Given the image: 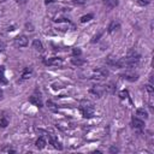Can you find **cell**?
<instances>
[{"mask_svg":"<svg viewBox=\"0 0 154 154\" xmlns=\"http://www.w3.org/2000/svg\"><path fill=\"white\" fill-rule=\"evenodd\" d=\"M29 101H30L31 103H34V105L38 106V107H41V106H42V101H41V99H40L38 96H36V95L30 96V97H29Z\"/></svg>","mask_w":154,"mask_h":154,"instance_id":"12","label":"cell"},{"mask_svg":"<svg viewBox=\"0 0 154 154\" xmlns=\"http://www.w3.org/2000/svg\"><path fill=\"white\" fill-rule=\"evenodd\" d=\"M79 112L84 118H91L94 116V105L88 100H82L79 102Z\"/></svg>","mask_w":154,"mask_h":154,"instance_id":"1","label":"cell"},{"mask_svg":"<svg viewBox=\"0 0 154 154\" xmlns=\"http://www.w3.org/2000/svg\"><path fill=\"white\" fill-rule=\"evenodd\" d=\"M1 152H4V153H16V150L12 149V148H10V147H5V148H2Z\"/></svg>","mask_w":154,"mask_h":154,"instance_id":"22","label":"cell"},{"mask_svg":"<svg viewBox=\"0 0 154 154\" xmlns=\"http://www.w3.org/2000/svg\"><path fill=\"white\" fill-rule=\"evenodd\" d=\"M32 47H34L36 51H38V52H43V46H42V42H41L40 40H34Z\"/></svg>","mask_w":154,"mask_h":154,"instance_id":"15","label":"cell"},{"mask_svg":"<svg viewBox=\"0 0 154 154\" xmlns=\"http://www.w3.org/2000/svg\"><path fill=\"white\" fill-rule=\"evenodd\" d=\"M72 53H73V57H77V55H81V49L79 48H73L72 49Z\"/></svg>","mask_w":154,"mask_h":154,"instance_id":"23","label":"cell"},{"mask_svg":"<svg viewBox=\"0 0 154 154\" xmlns=\"http://www.w3.org/2000/svg\"><path fill=\"white\" fill-rule=\"evenodd\" d=\"M103 87H101V85H94L91 89H90V94H93V95H95L96 97H101L102 96V94H103Z\"/></svg>","mask_w":154,"mask_h":154,"instance_id":"4","label":"cell"},{"mask_svg":"<svg viewBox=\"0 0 154 154\" xmlns=\"http://www.w3.org/2000/svg\"><path fill=\"white\" fill-rule=\"evenodd\" d=\"M120 76H122L123 79L129 81V82H135V81L138 79V73L135 72V71H132V70H126V71H125L124 73H122Z\"/></svg>","mask_w":154,"mask_h":154,"instance_id":"2","label":"cell"},{"mask_svg":"<svg viewBox=\"0 0 154 154\" xmlns=\"http://www.w3.org/2000/svg\"><path fill=\"white\" fill-rule=\"evenodd\" d=\"M61 63H63V59L61 58H51V59H48L47 61H46V64L47 65H54V66H58V65H61Z\"/></svg>","mask_w":154,"mask_h":154,"instance_id":"8","label":"cell"},{"mask_svg":"<svg viewBox=\"0 0 154 154\" xmlns=\"http://www.w3.org/2000/svg\"><path fill=\"white\" fill-rule=\"evenodd\" d=\"M0 83H7L5 75H4V69H0Z\"/></svg>","mask_w":154,"mask_h":154,"instance_id":"21","label":"cell"},{"mask_svg":"<svg viewBox=\"0 0 154 154\" xmlns=\"http://www.w3.org/2000/svg\"><path fill=\"white\" fill-rule=\"evenodd\" d=\"M109 152H111V153H113V152H118V148H116V147H111Z\"/></svg>","mask_w":154,"mask_h":154,"instance_id":"28","label":"cell"},{"mask_svg":"<svg viewBox=\"0 0 154 154\" xmlns=\"http://www.w3.org/2000/svg\"><path fill=\"white\" fill-rule=\"evenodd\" d=\"M73 4H76V5H83V4H85V0H71Z\"/></svg>","mask_w":154,"mask_h":154,"instance_id":"25","label":"cell"},{"mask_svg":"<svg viewBox=\"0 0 154 154\" xmlns=\"http://www.w3.org/2000/svg\"><path fill=\"white\" fill-rule=\"evenodd\" d=\"M119 96H120L122 99H125V97H128V91H126V90H123V91H120V93H119Z\"/></svg>","mask_w":154,"mask_h":154,"instance_id":"24","label":"cell"},{"mask_svg":"<svg viewBox=\"0 0 154 154\" xmlns=\"http://www.w3.org/2000/svg\"><path fill=\"white\" fill-rule=\"evenodd\" d=\"M132 126L136 128V129H143L144 128V122L143 119L138 118V117H132Z\"/></svg>","mask_w":154,"mask_h":154,"instance_id":"5","label":"cell"},{"mask_svg":"<svg viewBox=\"0 0 154 154\" xmlns=\"http://www.w3.org/2000/svg\"><path fill=\"white\" fill-rule=\"evenodd\" d=\"M5 47H6L5 42H4V41H0V52H2V51L5 49Z\"/></svg>","mask_w":154,"mask_h":154,"instance_id":"27","label":"cell"},{"mask_svg":"<svg viewBox=\"0 0 154 154\" xmlns=\"http://www.w3.org/2000/svg\"><path fill=\"white\" fill-rule=\"evenodd\" d=\"M105 5H107L108 7H116L118 5V0H108Z\"/></svg>","mask_w":154,"mask_h":154,"instance_id":"18","label":"cell"},{"mask_svg":"<svg viewBox=\"0 0 154 154\" xmlns=\"http://www.w3.org/2000/svg\"><path fill=\"white\" fill-rule=\"evenodd\" d=\"M136 117H138L141 119H147L148 118V112L144 108H137L136 109Z\"/></svg>","mask_w":154,"mask_h":154,"instance_id":"9","label":"cell"},{"mask_svg":"<svg viewBox=\"0 0 154 154\" xmlns=\"http://www.w3.org/2000/svg\"><path fill=\"white\" fill-rule=\"evenodd\" d=\"M107 1H108V0H102V2H103V4H106Z\"/></svg>","mask_w":154,"mask_h":154,"instance_id":"32","label":"cell"},{"mask_svg":"<svg viewBox=\"0 0 154 154\" xmlns=\"http://www.w3.org/2000/svg\"><path fill=\"white\" fill-rule=\"evenodd\" d=\"M2 97H4V91L0 89V100H2Z\"/></svg>","mask_w":154,"mask_h":154,"instance_id":"30","label":"cell"},{"mask_svg":"<svg viewBox=\"0 0 154 154\" xmlns=\"http://www.w3.org/2000/svg\"><path fill=\"white\" fill-rule=\"evenodd\" d=\"M35 146H36V148H38V149H43L45 146H46V140H45L43 137H38V138L36 140V142H35Z\"/></svg>","mask_w":154,"mask_h":154,"instance_id":"13","label":"cell"},{"mask_svg":"<svg viewBox=\"0 0 154 154\" xmlns=\"http://www.w3.org/2000/svg\"><path fill=\"white\" fill-rule=\"evenodd\" d=\"M49 143L54 147V148H57V149H59V150H61L63 149V146H61V143L57 140V137L55 136H53V135H49Z\"/></svg>","mask_w":154,"mask_h":154,"instance_id":"6","label":"cell"},{"mask_svg":"<svg viewBox=\"0 0 154 154\" xmlns=\"http://www.w3.org/2000/svg\"><path fill=\"white\" fill-rule=\"evenodd\" d=\"M5 1H6V0H0V2H5Z\"/></svg>","mask_w":154,"mask_h":154,"instance_id":"33","label":"cell"},{"mask_svg":"<svg viewBox=\"0 0 154 154\" xmlns=\"http://www.w3.org/2000/svg\"><path fill=\"white\" fill-rule=\"evenodd\" d=\"M94 75H95L97 78H105V77L108 75V71H107L106 69H103V67H100V69H96V70L94 71Z\"/></svg>","mask_w":154,"mask_h":154,"instance_id":"7","label":"cell"},{"mask_svg":"<svg viewBox=\"0 0 154 154\" xmlns=\"http://www.w3.org/2000/svg\"><path fill=\"white\" fill-rule=\"evenodd\" d=\"M118 28H119V23H117L116 20H113V22L109 23V25H108V28H107V31L111 34V32H113L114 30H117Z\"/></svg>","mask_w":154,"mask_h":154,"instance_id":"14","label":"cell"},{"mask_svg":"<svg viewBox=\"0 0 154 154\" xmlns=\"http://www.w3.org/2000/svg\"><path fill=\"white\" fill-rule=\"evenodd\" d=\"M8 125V120L5 118H0V128H6Z\"/></svg>","mask_w":154,"mask_h":154,"instance_id":"20","label":"cell"},{"mask_svg":"<svg viewBox=\"0 0 154 154\" xmlns=\"http://www.w3.org/2000/svg\"><path fill=\"white\" fill-rule=\"evenodd\" d=\"M53 0H46V4H49V2H52Z\"/></svg>","mask_w":154,"mask_h":154,"instance_id":"31","label":"cell"},{"mask_svg":"<svg viewBox=\"0 0 154 154\" xmlns=\"http://www.w3.org/2000/svg\"><path fill=\"white\" fill-rule=\"evenodd\" d=\"M16 1H17V4H24L26 0H16Z\"/></svg>","mask_w":154,"mask_h":154,"instance_id":"29","label":"cell"},{"mask_svg":"<svg viewBox=\"0 0 154 154\" xmlns=\"http://www.w3.org/2000/svg\"><path fill=\"white\" fill-rule=\"evenodd\" d=\"M13 43L16 47H26L28 46V37L25 35H18L17 37H14Z\"/></svg>","mask_w":154,"mask_h":154,"instance_id":"3","label":"cell"},{"mask_svg":"<svg viewBox=\"0 0 154 154\" xmlns=\"http://www.w3.org/2000/svg\"><path fill=\"white\" fill-rule=\"evenodd\" d=\"M91 18H93V14L89 13V14H85V16L81 17V22H82V23H85V22H89Z\"/></svg>","mask_w":154,"mask_h":154,"instance_id":"16","label":"cell"},{"mask_svg":"<svg viewBox=\"0 0 154 154\" xmlns=\"http://www.w3.org/2000/svg\"><path fill=\"white\" fill-rule=\"evenodd\" d=\"M135 2L140 6H147L150 2V0H135Z\"/></svg>","mask_w":154,"mask_h":154,"instance_id":"19","label":"cell"},{"mask_svg":"<svg viewBox=\"0 0 154 154\" xmlns=\"http://www.w3.org/2000/svg\"><path fill=\"white\" fill-rule=\"evenodd\" d=\"M84 63H85V60H84V59H81V58H78V57L71 58V64L75 65V66H82Z\"/></svg>","mask_w":154,"mask_h":154,"instance_id":"10","label":"cell"},{"mask_svg":"<svg viewBox=\"0 0 154 154\" xmlns=\"http://www.w3.org/2000/svg\"><path fill=\"white\" fill-rule=\"evenodd\" d=\"M30 73H31V70L30 69H24V71H23V75H22V77H23V79H26V78H29V76H30Z\"/></svg>","mask_w":154,"mask_h":154,"instance_id":"17","label":"cell"},{"mask_svg":"<svg viewBox=\"0 0 154 154\" xmlns=\"http://www.w3.org/2000/svg\"><path fill=\"white\" fill-rule=\"evenodd\" d=\"M103 90H105L106 93L113 94V93L116 91V85H114L113 83H107V84H105V85H103Z\"/></svg>","mask_w":154,"mask_h":154,"instance_id":"11","label":"cell"},{"mask_svg":"<svg viewBox=\"0 0 154 154\" xmlns=\"http://www.w3.org/2000/svg\"><path fill=\"white\" fill-rule=\"evenodd\" d=\"M146 89L148 90V93H149V94H152V93H153V87H152V83H150V84H147V85H146Z\"/></svg>","mask_w":154,"mask_h":154,"instance_id":"26","label":"cell"}]
</instances>
